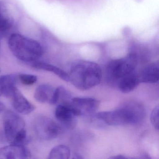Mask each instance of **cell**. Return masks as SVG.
<instances>
[{
  "mask_svg": "<svg viewBox=\"0 0 159 159\" xmlns=\"http://www.w3.org/2000/svg\"><path fill=\"white\" fill-rule=\"evenodd\" d=\"M70 81L78 89L88 90L100 84L102 71L99 65L94 62L78 60L71 64Z\"/></svg>",
  "mask_w": 159,
  "mask_h": 159,
  "instance_id": "obj_1",
  "label": "cell"
},
{
  "mask_svg": "<svg viewBox=\"0 0 159 159\" xmlns=\"http://www.w3.org/2000/svg\"><path fill=\"white\" fill-rule=\"evenodd\" d=\"M144 115L145 110L141 104L130 103L115 110L98 112L95 117L108 125H122L136 124Z\"/></svg>",
  "mask_w": 159,
  "mask_h": 159,
  "instance_id": "obj_2",
  "label": "cell"
},
{
  "mask_svg": "<svg viewBox=\"0 0 159 159\" xmlns=\"http://www.w3.org/2000/svg\"><path fill=\"white\" fill-rule=\"evenodd\" d=\"M9 48L18 59L32 63L43 55L44 51L38 42L18 33H14L9 38Z\"/></svg>",
  "mask_w": 159,
  "mask_h": 159,
  "instance_id": "obj_3",
  "label": "cell"
},
{
  "mask_svg": "<svg viewBox=\"0 0 159 159\" xmlns=\"http://www.w3.org/2000/svg\"><path fill=\"white\" fill-rule=\"evenodd\" d=\"M25 121L13 111L6 112L3 119L4 134L11 144L25 145L29 141L25 129Z\"/></svg>",
  "mask_w": 159,
  "mask_h": 159,
  "instance_id": "obj_4",
  "label": "cell"
},
{
  "mask_svg": "<svg viewBox=\"0 0 159 159\" xmlns=\"http://www.w3.org/2000/svg\"><path fill=\"white\" fill-rule=\"evenodd\" d=\"M137 65L136 56L130 54L126 57L111 60L107 67L108 80L112 84H116L122 78L134 71Z\"/></svg>",
  "mask_w": 159,
  "mask_h": 159,
  "instance_id": "obj_5",
  "label": "cell"
},
{
  "mask_svg": "<svg viewBox=\"0 0 159 159\" xmlns=\"http://www.w3.org/2000/svg\"><path fill=\"white\" fill-rule=\"evenodd\" d=\"M34 131L41 139L49 140L57 137L62 132V127L51 118L39 117L34 124Z\"/></svg>",
  "mask_w": 159,
  "mask_h": 159,
  "instance_id": "obj_6",
  "label": "cell"
},
{
  "mask_svg": "<svg viewBox=\"0 0 159 159\" xmlns=\"http://www.w3.org/2000/svg\"><path fill=\"white\" fill-rule=\"evenodd\" d=\"M55 116L57 120L68 128H74L76 125V118L80 116L79 112L71 106L57 105L56 109Z\"/></svg>",
  "mask_w": 159,
  "mask_h": 159,
  "instance_id": "obj_7",
  "label": "cell"
},
{
  "mask_svg": "<svg viewBox=\"0 0 159 159\" xmlns=\"http://www.w3.org/2000/svg\"><path fill=\"white\" fill-rule=\"evenodd\" d=\"M70 104L82 116L94 113L99 107L100 102L95 98L76 97L71 99Z\"/></svg>",
  "mask_w": 159,
  "mask_h": 159,
  "instance_id": "obj_8",
  "label": "cell"
},
{
  "mask_svg": "<svg viewBox=\"0 0 159 159\" xmlns=\"http://www.w3.org/2000/svg\"><path fill=\"white\" fill-rule=\"evenodd\" d=\"M30 151L25 145L11 144L0 148V159H26L31 157Z\"/></svg>",
  "mask_w": 159,
  "mask_h": 159,
  "instance_id": "obj_9",
  "label": "cell"
},
{
  "mask_svg": "<svg viewBox=\"0 0 159 159\" xmlns=\"http://www.w3.org/2000/svg\"><path fill=\"white\" fill-rule=\"evenodd\" d=\"M11 97L14 108L19 113L28 114L35 110V106L28 100L17 88L15 90Z\"/></svg>",
  "mask_w": 159,
  "mask_h": 159,
  "instance_id": "obj_10",
  "label": "cell"
},
{
  "mask_svg": "<svg viewBox=\"0 0 159 159\" xmlns=\"http://www.w3.org/2000/svg\"><path fill=\"white\" fill-rule=\"evenodd\" d=\"M159 62H154L146 66L139 75L140 83H156L159 81Z\"/></svg>",
  "mask_w": 159,
  "mask_h": 159,
  "instance_id": "obj_11",
  "label": "cell"
},
{
  "mask_svg": "<svg viewBox=\"0 0 159 159\" xmlns=\"http://www.w3.org/2000/svg\"><path fill=\"white\" fill-rule=\"evenodd\" d=\"M140 83L138 74L134 70L121 79L117 85L122 93H127L135 89Z\"/></svg>",
  "mask_w": 159,
  "mask_h": 159,
  "instance_id": "obj_12",
  "label": "cell"
},
{
  "mask_svg": "<svg viewBox=\"0 0 159 159\" xmlns=\"http://www.w3.org/2000/svg\"><path fill=\"white\" fill-rule=\"evenodd\" d=\"M17 77L14 74H7L0 76V84L1 86L2 95L11 97L16 89Z\"/></svg>",
  "mask_w": 159,
  "mask_h": 159,
  "instance_id": "obj_13",
  "label": "cell"
},
{
  "mask_svg": "<svg viewBox=\"0 0 159 159\" xmlns=\"http://www.w3.org/2000/svg\"><path fill=\"white\" fill-rule=\"evenodd\" d=\"M55 89L52 86L47 84L39 85L34 94V98L38 102L41 103H50L53 96Z\"/></svg>",
  "mask_w": 159,
  "mask_h": 159,
  "instance_id": "obj_14",
  "label": "cell"
},
{
  "mask_svg": "<svg viewBox=\"0 0 159 159\" xmlns=\"http://www.w3.org/2000/svg\"><path fill=\"white\" fill-rule=\"evenodd\" d=\"M32 66L33 67L37 69L43 70L53 72L62 80L67 82L70 81L68 74L61 69L55 66L44 62H40L38 60L32 62Z\"/></svg>",
  "mask_w": 159,
  "mask_h": 159,
  "instance_id": "obj_15",
  "label": "cell"
},
{
  "mask_svg": "<svg viewBox=\"0 0 159 159\" xmlns=\"http://www.w3.org/2000/svg\"><path fill=\"white\" fill-rule=\"evenodd\" d=\"M12 23V19L7 7L2 2H0V32L10 29Z\"/></svg>",
  "mask_w": 159,
  "mask_h": 159,
  "instance_id": "obj_16",
  "label": "cell"
},
{
  "mask_svg": "<svg viewBox=\"0 0 159 159\" xmlns=\"http://www.w3.org/2000/svg\"><path fill=\"white\" fill-rule=\"evenodd\" d=\"M70 155L69 148L65 145L56 146L52 149L49 155L50 159H68Z\"/></svg>",
  "mask_w": 159,
  "mask_h": 159,
  "instance_id": "obj_17",
  "label": "cell"
},
{
  "mask_svg": "<svg viewBox=\"0 0 159 159\" xmlns=\"http://www.w3.org/2000/svg\"><path fill=\"white\" fill-rule=\"evenodd\" d=\"M18 78L22 84L27 85L34 84L38 80L37 76L31 74H20Z\"/></svg>",
  "mask_w": 159,
  "mask_h": 159,
  "instance_id": "obj_18",
  "label": "cell"
},
{
  "mask_svg": "<svg viewBox=\"0 0 159 159\" xmlns=\"http://www.w3.org/2000/svg\"><path fill=\"white\" fill-rule=\"evenodd\" d=\"M159 107H155L150 115V120L152 125L156 130H159Z\"/></svg>",
  "mask_w": 159,
  "mask_h": 159,
  "instance_id": "obj_19",
  "label": "cell"
},
{
  "mask_svg": "<svg viewBox=\"0 0 159 159\" xmlns=\"http://www.w3.org/2000/svg\"><path fill=\"white\" fill-rule=\"evenodd\" d=\"M111 159H126V157L125 156H124V155H116L115 156H113V157H110Z\"/></svg>",
  "mask_w": 159,
  "mask_h": 159,
  "instance_id": "obj_20",
  "label": "cell"
},
{
  "mask_svg": "<svg viewBox=\"0 0 159 159\" xmlns=\"http://www.w3.org/2000/svg\"><path fill=\"white\" fill-rule=\"evenodd\" d=\"M5 109V105L2 103L0 102V113H1Z\"/></svg>",
  "mask_w": 159,
  "mask_h": 159,
  "instance_id": "obj_21",
  "label": "cell"
},
{
  "mask_svg": "<svg viewBox=\"0 0 159 159\" xmlns=\"http://www.w3.org/2000/svg\"><path fill=\"white\" fill-rule=\"evenodd\" d=\"M74 156H75V157H73V158H75V159H82V158H83L82 157H81V156L78 153H75V154H74Z\"/></svg>",
  "mask_w": 159,
  "mask_h": 159,
  "instance_id": "obj_22",
  "label": "cell"
},
{
  "mask_svg": "<svg viewBox=\"0 0 159 159\" xmlns=\"http://www.w3.org/2000/svg\"><path fill=\"white\" fill-rule=\"evenodd\" d=\"M2 95V91L1 86V84H0V96H1V95Z\"/></svg>",
  "mask_w": 159,
  "mask_h": 159,
  "instance_id": "obj_23",
  "label": "cell"
},
{
  "mask_svg": "<svg viewBox=\"0 0 159 159\" xmlns=\"http://www.w3.org/2000/svg\"><path fill=\"white\" fill-rule=\"evenodd\" d=\"M1 69H0V72H1Z\"/></svg>",
  "mask_w": 159,
  "mask_h": 159,
  "instance_id": "obj_24",
  "label": "cell"
}]
</instances>
